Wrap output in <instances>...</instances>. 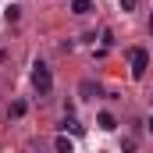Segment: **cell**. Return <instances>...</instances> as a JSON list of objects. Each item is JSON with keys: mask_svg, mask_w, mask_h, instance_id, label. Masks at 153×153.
Returning <instances> with one entry per match:
<instances>
[{"mask_svg": "<svg viewBox=\"0 0 153 153\" xmlns=\"http://www.w3.org/2000/svg\"><path fill=\"white\" fill-rule=\"evenodd\" d=\"M32 85H36L39 96H50V89H53V75H50V68H46L43 61L32 64Z\"/></svg>", "mask_w": 153, "mask_h": 153, "instance_id": "cell-1", "label": "cell"}, {"mask_svg": "<svg viewBox=\"0 0 153 153\" xmlns=\"http://www.w3.org/2000/svg\"><path fill=\"white\" fill-rule=\"evenodd\" d=\"M128 57H132V75H135V78H143V75H146V68H150V53L135 46Z\"/></svg>", "mask_w": 153, "mask_h": 153, "instance_id": "cell-2", "label": "cell"}, {"mask_svg": "<svg viewBox=\"0 0 153 153\" xmlns=\"http://www.w3.org/2000/svg\"><path fill=\"white\" fill-rule=\"evenodd\" d=\"M96 125H100L103 132H114V128H117V121H114V114H107V111H103V114L96 117Z\"/></svg>", "mask_w": 153, "mask_h": 153, "instance_id": "cell-3", "label": "cell"}, {"mask_svg": "<svg viewBox=\"0 0 153 153\" xmlns=\"http://www.w3.org/2000/svg\"><path fill=\"white\" fill-rule=\"evenodd\" d=\"M71 11L75 14H89L93 11V0H71Z\"/></svg>", "mask_w": 153, "mask_h": 153, "instance_id": "cell-4", "label": "cell"}, {"mask_svg": "<svg viewBox=\"0 0 153 153\" xmlns=\"http://www.w3.org/2000/svg\"><path fill=\"white\" fill-rule=\"evenodd\" d=\"M57 150H61V153H71V139H68V135H57Z\"/></svg>", "mask_w": 153, "mask_h": 153, "instance_id": "cell-5", "label": "cell"}, {"mask_svg": "<svg viewBox=\"0 0 153 153\" xmlns=\"http://www.w3.org/2000/svg\"><path fill=\"white\" fill-rule=\"evenodd\" d=\"M18 14H22V7H14V4L4 11V18H7V22H18Z\"/></svg>", "mask_w": 153, "mask_h": 153, "instance_id": "cell-6", "label": "cell"}, {"mask_svg": "<svg viewBox=\"0 0 153 153\" xmlns=\"http://www.w3.org/2000/svg\"><path fill=\"white\" fill-rule=\"evenodd\" d=\"M25 114V103H22V100H14V103H11V117H22Z\"/></svg>", "mask_w": 153, "mask_h": 153, "instance_id": "cell-7", "label": "cell"}, {"mask_svg": "<svg viewBox=\"0 0 153 153\" xmlns=\"http://www.w3.org/2000/svg\"><path fill=\"white\" fill-rule=\"evenodd\" d=\"M93 93H100V85H93V82H82V96H93Z\"/></svg>", "mask_w": 153, "mask_h": 153, "instance_id": "cell-8", "label": "cell"}, {"mask_svg": "<svg viewBox=\"0 0 153 153\" xmlns=\"http://www.w3.org/2000/svg\"><path fill=\"white\" fill-rule=\"evenodd\" d=\"M121 7H125V11H132V7H135V0H121Z\"/></svg>", "mask_w": 153, "mask_h": 153, "instance_id": "cell-9", "label": "cell"}, {"mask_svg": "<svg viewBox=\"0 0 153 153\" xmlns=\"http://www.w3.org/2000/svg\"><path fill=\"white\" fill-rule=\"evenodd\" d=\"M150 32H153V14H150Z\"/></svg>", "mask_w": 153, "mask_h": 153, "instance_id": "cell-10", "label": "cell"}]
</instances>
